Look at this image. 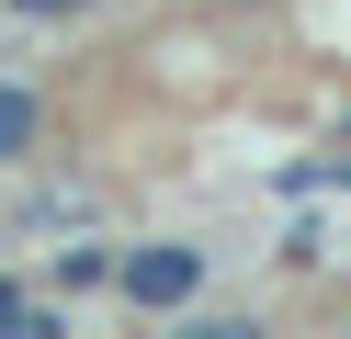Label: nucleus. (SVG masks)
<instances>
[{
  "label": "nucleus",
  "mask_w": 351,
  "mask_h": 339,
  "mask_svg": "<svg viewBox=\"0 0 351 339\" xmlns=\"http://www.w3.org/2000/svg\"><path fill=\"white\" fill-rule=\"evenodd\" d=\"M114 294L136 316H182L193 294H204V249L193 238H136V249H114Z\"/></svg>",
  "instance_id": "f257e3e1"
},
{
  "label": "nucleus",
  "mask_w": 351,
  "mask_h": 339,
  "mask_svg": "<svg viewBox=\"0 0 351 339\" xmlns=\"http://www.w3.org/2000/svg\"><path fill=\"white\" fill-rule=\"evenodd\" d=\"M34 136H46V102H34L23 79H0V170H12V158H34Z\"/></svg>",
  "instance_id": "f03ea898"
},
{
  "label": "nucleus",
  "mask_w": 351,
  "mask_h": 339,
  "mask_svg": "<svg viewBox=\"0 0 351 339\" xmlns=\"http://www.w3.org/2000/svg\"><path fill=\"white\" fill-rule=\"evenodd\" d=\"M57 294H114V249H102V238H69V249H57Z\"/></svg>",
  "instance_id": "7ed1b4c3"
},
{
  "label": "nucleus",
  "mask_w": 351,
  "mask_h": 339,
  "mask_svg": "<svg viewBox=\"0 0 351 339\" xmlns=\"http://www.w3.org/2000/svg\"><path fill=\"white\" fill-rule=\"evenodd\" d=\"M23 305H34V294L12 283V271H0V339H23Z\"/></svg>",
  "instance_id": "20e7f679"
},
{
  "label": "nucleus",
  "mask_w": 351,
  "mask_h": 339,
  "mask_svg": "<svg viewBox=\"0 0 351 339\" xmlns=\"http://www.w3.org/2000/svg\"><path fill=\"white\" fill-rule=\"evenodd\" d=\"M23 23H69V12H91V0H12Z\"/></svg>",
  "instance_id": "39448f33"
},
{
  "label": "nucleus",
  "mask_w": 351,
  "mask_h": 339,
  "mask_svg": "<svg viewBox=\"0 0 351 339\" xmlns=\"http://www.w3.org/2000/svg\"><path fill=\"white\" fill-rule=\"evenodd\" d=\"M340 147H351V113H340Z\"/></svg>",
  "instance_id": "423d86ee"
}]
</instances>
